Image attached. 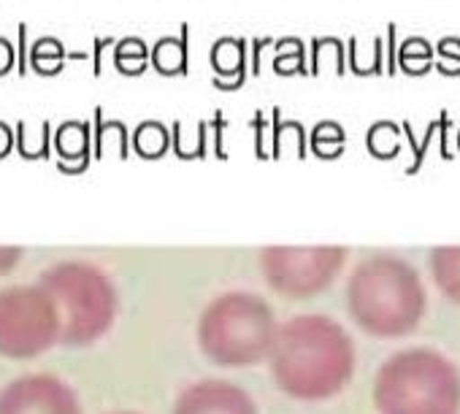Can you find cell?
<instances>
[{"label": "cell", "mask_w": 460, "mask_h": 414, "mask_svg": "<svg viewBox=\"0 0 460 414\" xmlns=\"http://www.w3.org/2000/svg\"><path fill=\"white\" fill-rule=\"evenodd\" d=\"M14 149V133L6 122H0V157H6Z\"/></svg>", "instance_id": "obj_36"}, {"label": "cell", "mask_w": 460, "mask_h": 414, "mask_svg": "<svg viewBox=\"0 0 460 414\" xmlns=\"http://www.w3.org/2000/svg\"><path fill=\"white\" fill-rule=\"evenodd\" d=\"M436 130H438V117H436L433 122H428V130H425L422 141H420V144H411L414 160H411V165L406 168L409 173H417V171H420V165H422V160H425V152H428V146H430V141H433V133H436Z\"/></svg>", "instance_id": "obj_26"}, {"label": "cell", "mask_w": 460, "mask_h": 414, "mask_svg": "<svg viewBox=\"0 0 460 414\" xmlns=\"http://www.w3.org/2000/svg\"><path fill=\"white\" fill-rule=\"evenodd\" d=\"M385 55H387V74L398 71V28L395 22H390L385 28Z\"/></svg>", "instance_id": "obj_27"}, {"label": "cell", "mask_w": 460, "mask_h": 414, "mask_svg": "<svg viewBox=\"0 0 460 414\" xmlns=\"http://www.w3.org/2000/svg\"><path fill=\"white\" fill-rule=\"evenodd\" d=\"M0 414H82V406L63 379L28 374L0 390Z\"/></svg>", "instance_id": "obj_8"}, {"label": "cell", "mask_w": 460, "mask_h": 414, "mask_svg": "<svg viewBox=\"0 0 460 414\" xmlns=\"http://www.w3.org/2000/svg\"><path fill=\"white\" fill-rule=\"evenodd\" d=\"M269 357L277 387L298 401H328L355 374L349 333L323 314H298L279 325Z\"/></svg>", "instance_id": "obj_1"}, {"label": "cell", "mask_w": 460, "mask_h": 414, "mask_svg": "<svg viewBox=\"0 0 460 414\" xmlns=\"http://www.w3.org/2000/svg\"><path fill=\"white\" fill-rule=\"evenodd\" d=\"M117 414H136V411H117Z\"/></svg>", "instance_id": "obj_38"}, {"label": "cell", "mask_w": 460, "mask_h": 414, "mask_svg": "<svg viewBox=\"0 0 460 414\" xmlns=\"http://www.w3.org/2000/svg\"><path fill=\"white\" fill-rule=\"evenodd\" d=\"M58 306L66 347L98 341L117 317V290L106 271L84 260H66L41 274L39 282Z\"/></svg>", "instance_id": "obj_5"}, {"label": "cell", "mask_w": 460, "mask_h": 414, "mask_svg": "<svg viewBox=\"0 0 460 414\" xmlns=\"http://www.w3.org/2000/svg\"><path fill=\"white\" fill-rule=\"evenodd\" d=\"M49 141H52V130L49 125H41V133L36 138H28L25 130L17 125V152L28 160H44L49 154Z\"/></svg>", "instance_id": "obj_25"}, {"label": "cell", "mask_w": 460, "mask_h": 414, "mask_svg": "<svg viewBox=\"0 0 460 414\" xmlns=\"http://www.w3.org/2000/svg\"><path fill=\"white\" fill-rule=\"evenodd\" d=\"M117 146L119 157H128V130L122 122H103V111H95V157H103L106 146Z\"/></svg>", "instance_id": "obj_23"}, {"label": "cell", "mask_w": 460, "mask_h": 414, "mask_svg": "<svg viewBox=\"0 0 460 414\" xmlns=\"http://www.w3.org/2000/svg\"><path fill=\"white\" fill-rule=\"evenodd\" d=\"M171 136L173 133H168V128L163 122L146 119L133 133V149H136V154H141L146 160H157L171 149Z\"/></svg>", "instance_id": "obj_16"}, {"label": "cell", "mask_w": 460, "mask_h": 414, "mask_svg": "<svg viewBox=\"0 0 460 414\" xmlns=\"http://www.w3.org/2000/svg\"><path fill=\"white\" fill-rule=\"evenodd\" d=\"M449 128H452V122H449V114L447 111H441L438 114V136H441V154L449 160L452 157V149H449V141H447V133H449Z\"/></svg>", "instance_id": "obj_35"}, {"label": "cell", "mask_w": 460, "mask_h": 414, "mask_svg": "<svg viewBox=\"0 0 460 414\" xmlns=\"http://www.w3.org/2000/svg\"><path fill=\"white\" fill-rule=\"evenodd\" d=\"M430 274L436 287L452 301L460 304V247H438L430 252Z\"/></svg>", "instance_id": "obj_13"}, {"label": "cell", "mask_w": 460, "mask_h": 414, "mask_svg": "<svg viewBox=\"0 0 460 414\" xmlns=\"http://www.w3.org/2000/svg\"><path fill=\"white\" fill-rule=\"evenodd\" d=\"M366 146L374 157L379 160H390V157H398L403 141H401V128L395 122H387V119H379L376 125H371L368 136H366Z\"/></svg>", "instance_id": "obj_21"}, {"label": "cell", "mask_w": 460, "mask_h": 414, "mask_svg": "<svg viewBox=\"0 0 460 414\" xmlns=\"http://www.w3.org/2000/svg\"><path fill=\"white\" fill-rule=\"evenodd\" d=\"M52 144L60 154V171L76 173L90 165V128L84 122L60 125Z\"/></svg>", "instance_id": "obj_11"}, {"label": "cell", "mask_w": 460, "mask_h": 414, "mask_svg": "<svg viewBox=\"0 0 460 414\" xmlns=\"http://www.w3.org/2000/svg\"><path fill=\"white\" fill-rule=\"evenodd\" d=\"M20 260H22L20 247H0V277H6L12 269H17Z\"/></svg>", "instance_id": "obj_29"}, {"label": "cell", "mask_w": 460, "mask_h": 414, "mask_svg": "<svg viewBox=\"0 0 460 414\" xmlns=\"http://www.w3.org/2000/svg\"><path fill=\"white\" fill-rule=\"evenodd\" d=\"M208 63H211V68H214L211 84H214L217 90H239V87H244L247 76L252 74V68H250V44H247V39H234V36L217 39V41L211 44Z\"/></svg>", "instance_id": "obj_10"}, {"label": "cell", "mask_w": 460, "mask_h": 414, "mask_svg": "<svg viewBox=\"0 0 460 414\" xmlns=\"http://www.w3.org/2000/svg\"><path fill=\"white\" fill-rule=\"evenodd\" d=\"M208 125H211V130H214V144H211V146H214V152H217L219 157H227V154H225V149H222V133H225V117H222V111H217V114H214V119H211Z\"/></svg>", "instance_id": "obj_34"}, {"label": "cell", "mask_w": 460, "mask_h": 414, "mask_svg": "<svg viewBox=\"0 0 460 414\" xmlns=\"http://www.w3.org/2000/svg\"><path fill=\"white\" fill-rule=\"evenodd\" d=\"M266 117H263V111H258L255 117H252V130H255V154L258 157H269V152H266Z\"/></svg>", "instance_id": "obj_31"}, {"label": "cell", "mask_w": 460, "mask_h": 414, "mask_svg": "<svg viewBox=\"0 0 460 414\" xmlns=\"http://www.w3.org/2000/svg\"><path fill=\"white\" fill-rule=\"evenodd\" d=\"M274 71L279 76H293V74H309L306 66V44L298 36H285L277 39V55H274Z\"/></svg>", "instance_id": "obj_20"}, {"label": "cell", "mask_w": 460, "mask_h": 414, "mask_svg": "<svg viewBox=\"0 0 460 414\" xmlns=\"http://www.w3.org/2000/svg\"><path fill=\"white\" fill-rule=\"evenodd\" d=\"M63 336L55 301L41 285L0 290V355L31 360L55 347Z\"/></svg>", "instance_id": "obj_6"}, {"label": "cell", "mask_w": 460, "mask_h": 414, "mask_svg": "<svg viewBox=\"0 0 460 414\" xmlns=\"http://www.w3.org/2000/svg\"><path fill=\"white\" fill-rule=\"evenodd\" d=\"M190 25L179 28V36H163L152 47V66L163 76H184L190 68Z\"/></svg>", "instance_id": "obj_12"}, {"label": "cell", "mask_w": 460, "mask_h": 414, "mask_svg": "<svg viewBox=\"0 0 460 414\" xmlns=\"http://www.w3.org/2000/svg\"><path fill=\"white\" fill-rule=\"evenodd\" d=\"M457 152H460V130H457Z\"/></svg>", "instance_id": "obj_37"}, {"label": "cell", "mask_w": 460, "mask_h": 414, "mask_svg": "<svg viewBox=\"0 0 460 414\" xmlns=\"http://www.w3.org/2000/svg\"><path fill=\"white\" fill-rule=\"evenodd\" d=\"M71 60V55L66 52V47L58 39H39L31 47V68L41 76H55L66 68V63Z\"/></svg>", "instance_id": "obj_18"}, {"label": "cell", "mask_w": 460, "mask_h": 414, "mask_svg": "<svg viewBox=\"0 0 460 414\" xmlns=\"http://www.w3.org/2000/svg\"><path fill=\"white\" fill-rule=\"evenodd\" d=\"M279 325L271 306L255 293L214 298L198 322L200 352L222 368L258 366L271 355Z\"/></svg>", "instance_id": "obj_4"}, {"label": "cell", "mask_w": 460, "mask_h": 414, "mask_svg": "<svg viewBox=\"0 0 460 414\" xmlns=\"http://www.w3.org/2000/svg\"><path fill=\"white\" fill-rule=\"evenodd\" d=\"M371 398L379 414H460V371L430 347L401 349L376 371Z\"/></svg>", "instance_id": "obj_3"}, {"label": "cell", "mask_w": 460, "mask_h": 414, "mask_svg": "<svg viewBox=\"0 0 460 414\" xmlns=\"http://www.w3.org/2000/svg\"><path fill=\"white\" fill-rule=\"evenodd\" d=\"M271 41H274V39H269V36L252 39V52H250V68H252V74H261V57H263V49H266Z\"/></svg>", "instance_id": "obj_33"}, {"label": "cell", "mask_w": 460, "mask_h": 414, "mask_svg": "<svg viewBox=\"0 0 460 414\" xmlns=\"http://www.w3.org/2000/svg\"><path fill=\"white\" fill-rule=\"evenodd\" d=\"M17 63V55H14V44L9 39L0 36V76H6Z\"/></svg>", "instance_id": "obj_32"}, {"label": "cell", "mask_w": 460, "mask_h": 414, "mask_svg": "<svg viewBox=\"0 0 460 414\" xmlns=\"http://www.w3.org/2000/svg\"><path fill=\"white\" fill-rule=\"evenodd\" d=\"M173 414H258V403L234 382L206 379L181 390Z\"/></svg>", "instance_id": "obj_9"}, {"label": "cell", "mask_w": 460, "mask_h": 414, "mask_svg": "<svg viewBox=\"0 0 460 414\" xmlns=\"http://www.w3.org/2000/svg\"><path fill=\"white\" fill-rule=\"evenodd\" d=\"M109 47H117V39H111V36L95 39V47H93V74L95 76H101V71H103V52Z\"/></svg>", "instance_id": "obj_30"}, {"label": "cell", "mask_w": 460, "mask_h": 414, "mask_svg": "<svg viewBox=\"0 0 460 414\" xmlns=\"http://www.w3.org/2000/svg\"><path fill=\"white\" fill-rule=\"evenodd\" d=\"M309 49H312V55H309V74L312 76L320 74L325 60H331L336 66L339 76L347 74V47H344L341 39H336V36H314Z\"/></svg>", "instance_id": "obj_19"}, {"label": "cell", "mask_w": 460, "mask_h": 414, "mask_svg": "<svg viewBox=\"0 0 460 414\" xmlns=\"http://www.w3.org/2000/svg\"><path fill=\"white\" fill-rule=\"evenodd\" d=\"M344 141H347L344 128L339 122H333V119H323V122L314 125L312 138H309V146H312V152L317 157L333 160V157H339L344 152Z\"/></svg>", "instance_id": "obj_22"}, {"label": "cell", "mask_w": 460, "mask_h": 414, "mask_svg": "<svg viewBox=\"0 0 460 414\" xmlns=\"http://www.w3.org/2000/svg\"><path fill=\"white\" fill-rule=\"evenodd\" d=\"M436 57V47L422 39V36H409L398 44V66L409 74V76H422L433 68Z\"/></svg>", "instance_id": "obj_14"}, {"label": "cell", "mask_w": 460, "mask_h": 414, "mask_svg": "<svg viewBox=\"0 0 460 414\" xmlns=\"http://www.w3.org/2000/svg\"><path fill=\"white\" fill-rule=\"evenodd\" d=\"M436 71L441 76H460V39L444 36L436 41Z\"/></svg>", "instance_id": "obj_24"}, {"label": "cell", "mask_w": 460, "mask_h": 414, "mask_svg": "<svg viewBox=\"0 0 460 414\" xmlns=\"http://www.w3.org/2000/svg\"><path fill=\"white\" fill-rule=\"evenodd\" d=\"M347 312L376 339H401L417 330L425 314L420 274L395 255L363 260L347 282Z\"/></svg>", "instance_id": "obj_2"}, {"label": "cell", "mask_w": 460, "mask_h": 414, "mask_svg": "<svg viewBox=\"0 0 460 414\" xmlns=\"http://www.w3.org/2000/svg\"><path fill=\"white\" fill-rule=\"evenodd\" d=\"M288 146H293L296 157H306V128L298 119H282V111L274 109L271 157H282V149Z\"/></svg>", "instance_id": "obj_17"}, {"label": "cell", "mask_w": 460, "mask_h": 414, "mask_svg": "<svg viewBox=\"0 0 460 414\" xmlns=\"http://www.w3.org/2000/svg\"><path fill=\"white\" fill-rule=\"evenodd\" d=\"M152 63V49L146 47L144 39L138 36H128V39H119L117 47H114V66L119 74L125 76H138L146 71V66Z\"/></svg>", "instance_id": "obj_15"}, {"label": "cell", "mask_w": 460, "mask_h": 414, "mask_svg": "<svg viewBox=\"0 0 460 414\" xmlns=\"http://www.w3.org/2000/svg\"><path fill=\"white\" fill-rule=\"evenodd\" d=\"M344 263V247H269L261 252L269 287L290 301H309L328 290Z\"/></svg>", "instance_id": "obj_7"}, {"label": "cell", "mask_w": 460, "mask_h": 414, "mask_svg": "<svg viewBox=\"0 0 460 414\" xmlns=\"http://www.w3.org/2000/svg\"><path fill=\"white\" fill-rule=\"evenodd\" d=\"M31 68V44H28V25H20L17 31V71L28 74Z\"/></svg>", "instance_id": "obj_28"}]
</instances>
